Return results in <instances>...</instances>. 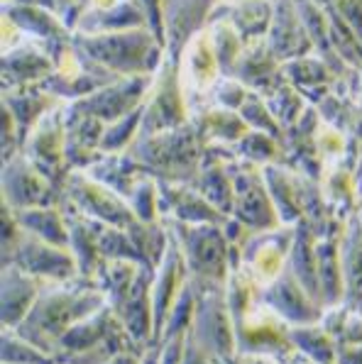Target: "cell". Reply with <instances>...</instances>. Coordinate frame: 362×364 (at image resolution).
<instances>
[{"instance_id":"obj_9","label":"cell","mask_w":362,"mask_h":364,"mask_svg":"<svg viewBox=\"0 0 362 364\" xmlns=\"http://www.w3.org/2000/svg\"><path fill=\"white\" fill-rule=\"evenodd\" d=\"M230 173H233V188H235V203L233 213L238 223H243L250 232H262L280 228V215L272 203V196L265 186L262 166H255L250 161L238 159L235 152L230 156Z\"/></svg>"},{"instance_id":"obj_4","label":"cell","mask_w":362,"mask_h":364,"mask_svg":"<svg viewBox=\"0 0 362 364\" xmlns=\"http://www.w3.org/2000/svg\"><path fill=\"white\" fill-rule=\"evenodd\" d=\"M74 44L115 76H144L157 74L166 59L164 44L154 37L149 27L122 32H101V35H79L74 32Z\"/></svg>"},{"instance_id":"obj_48","label":"cell","mask_w":362,"mask_h":364,"mask_svg":"<svg viewBox=\"0 0 362 364\" xmlns=\"http://www.w3.org/2000/svg\"><path fill=\"white\" fill-rule=\"evenodd\" d=\"M181 364H215L213 357L191 338V330H188V345H186V355H183Z\"/></svg>"},{"instance_id":"obj_16","label":"cell","mask_w":362,"mask_h":364,"mask_svg":"<svg viewBox=\"0 0 362 364\" xmlns=\"http://www.w3.org/2000/svg\"><path fill=\"white\" fill-rule=\"evenodd\" d=\"M218 0H161L166 57L179 61L183 47L196 32L208 25V15Z\"/></svg>"},{"instance_id":"obj_33","label":"cell","mask_w":362,"mask_h":364,"mask_svg":"<svg viewBox=\"0 0 362 364\" xmlns=\"http://www.w3.org/2000/svg\"><path fill=\"white\" fill-rule=\"evenodd\" d=\"M316 232L306 225L304 220L297 223L294 232V245L289 252V269L299 279V284L321 304V289H319V262H316ZM323 306V304H321Z\"/></svg>"},{"instance_id":"obj_44","label":"cell","mask_w":362,"mask_h":364,"mask_svg":"<svg viewBox=\"0 0 362 364\" xmlns=\"http://www.w3.org/2000/svg\"><path fill=\"white\" fill-rule=\"evenodd\" d=\"M132 213L140 223H157L159 220V181L149 173H144L135 188L127 196Z\"/></svg>"},{"instance_id":"obj_42","label":"cell","mask_w":362,"mask_h":364,"mask_svg":"<svg viewBox=\"0 0 362 364\" xmlns=\"http://www.w3.org/2000/svg\"><path fill=\"white\" fill-rule=\"evenodd\" d=\"M265 100H267V105H270L272 115L277 117V122H280L284 130L292 127L294 122L306 113V108L311 105L309 100L292 86V83H284V86L277 88L275 93H270Z\"/></svg>"},{"instance_id":"obj_50","label":"cell","mask_w":362,"mask_h":364,"mask_svg":"<svg viewBox=\"0 0 362 364\" xmlns=\"http://www.w3.org/2000/svg\"><path fill=\"white\" fill-rule=\"evenodd\" d=\"M353 178H355V196H358V203H360V208H362V154H360L358 164H355Z\"/></svg>"},{"instance_id":"obj_1","label":"cell","mask_w":362,"mask_h":364,"mask_svg":"<svg viewBox=\"0 0 362 364\" xmlns=\"http://www.w3.org/2000/svg\"><path fill=\"white\" fill-rule=\"evenodd\" d=\"M225 299L240 355H265L280 362L294 355L292 340H289L292 326H287L262 301V287L243 267H235L228 277Z\"/></svg>"},{"instance_id":"obj_23","label":"cell","mask_w":362,"mask_h":364,"mask_svg":"<svg viewBox=\"0 0 362 364\" xmlns=\"http://www.w3.org/2000/svg\"><path fill=\"white\" fill-rule=\"evenodd\" d=\"M233 76L240 83H245L250 91L260 93L262 98H267L270 93H275L277 88L287 83V78L282 74V64L270 52L267 39L245 44L243 57L238 59Z\"/></svg>"},{"instance_id":"obj_2","label":"cell","mask_w":362,"mask_h":364,"mask_svg":"<svg viewBox=\"0 0 362 364\" xmlns=\"http://www.w3.org/2000/svg\"><path fill=\"white\" fill-rule=\"evenodd\" d=\"M105 306V296L96 279H71V282L44 284L40 299L30 316L20 323L18 333L35 343L40 350L57 357V347L66 333Z\"/></svg>"},{"instance_id":"obj_15","label":"cell","mask_w":362,"mask_h":364,"mask_svg":"<svg viewBox=\"0 0 362 364\" xmlns=\"http://www.w3.org/2000/svg\"><path fill=\"white\" fill-rule=\"evenodd\" d=\"M262 301L292 328L319 323L323 311H326V308L299 284V279L294 277L289 267L284 269L272 284L262 287Z\"/></svg>"},{"instance_id":"obj_45","label":"cell","mask_w":362,"mask_h":364,"mask_svg":"<svg viewBox=\"0 0 362 364\" xmlns=\"http://www.w3.org/2000/svg\"><path fill=\"white\" fill-rule=\"evenodd\" d=\"M240 117L245 122H247L250 130H260V132H267L272 134V137L282 139L284 137V127L277 122V117L272 115L270 105H267V100L260 96V93L250 91L247 100L243 103V108L238 110Z\"/></svg>"},{"instance_id":"obj_29","label":"cell","mask_w":362,"mask_h":364,"mask_svg":"<svg viewBox=\"0 0 362 364\" xmlns=\"http://www.w3.org/2000/svg\"><path fill=\"white\" fill-rule=\"evenodd\" d=\"M341 262L345 279V306L362 311V223L358 215L343 223L341 228Z\"/></svg>"},{"instance_id":"obj_14","label":"cell","mask_w":362,"mask_h":364,"mask_svg":"<svg viewBox=\"0 0 362 364\" xmlns=\"http://www.w3.org/2000/svg\"><path fill=\"white\" fill-rule=\"evenodd\" d=\"M22 154H25L44 176L52 178L57 186L64 183V178L69 176V166H66L64 105H59L52 113H47L30 132H27L25 142H22Z\"/></svg>"},{"instance_id":"obj_25","label":"cell","mask_w":362,"mask_h":364,"mask_svg":"<svg viewBox=\"0 0 362 364\" xmlns=\"http://www.w3.org/2000/svg\"><path fill=\"white\" fill-rule=\"evenodd\" d=\"M66 213V223H69V250L74 255L76 264H79V277L83 279H96L98 269L103 264L101 257V232L103 223L93 220V218L83 215L76 208H71L69 203H61Z\"/></svg>"},{"instance_id":"obj_24","label":"cell","mask_w":362,"mask_h":364,"mask_svg":"<svg viewBox=\"0 0 362 364\" xmlns=\"http://www.w3.org/2000/svg\"><path fill=\"white\" fill-rule=\"evenodd\" d=\"M66 105V103H64ZM66 166L69 171H86L103 159V134L105 122L88 115H66Z\"/></svg>"},{"instance_id":"obj_43","label":"cell","mask_w":362,"mask_h":364,"mask_svg":"<svg viewBox=\"0 0 362 364\" xmlns=\"http://www.w3.org/2000/svg\"><path fill=\"white\" fill-rule=\"evenodd\" d=\"M193 316H196V289H193V284L188 282L186 287H183L181 294H179V299L174 301V306H171L169 316H166L157 345L161 343V340L171 338V335L188 333L191 326H193ZM157 345H154V347H157Z\"/></svg>"},{"instance_id":"obj_22","label":"cell","mask_w":362,"mask_h":364,"mask_svg":"<svg viewBox=\"0 0 362 364\" xmlns=\"http://www.w3.org/2000/svg\"><path fill=\"white\" fill-rule=\"evenodd\" d=\"M3 287H0V316H3V328H18L32 306L40 299L44 282L22 269L5 264L3 267Z\"/></svg>"},{"instance_id":"obj_31","label":"cell","mask_w":362,"mask_h":364,"mask_svg":"<svg viewBox=\"0 0 362 364\" xmlns=\"http://www.w3.org/2000/svg\"><path fill=\"white\" fill-rule=\"evenodd\" d=\"M338 235L341 232L316 240V262H319V289L323 308L341 306L345 301V279Z\"/></svg>"},{"instance_id":"obj_18","label":"cell","mask_w":362,"mask_h":364,"mask_svg":"<svg viewBox=\"0 0 362 364\" xmlns=\"http://www.w3.org/2000/svg\"><path fill=\"white\" fill-rule=\"evenodd\" d=\"M171 235V232H169ZM188 284V269L186 262H183V255L176 245L174 237H169V247H166L164 257L154 269V282H152V308H154V343L157 345L161 328H164V321L169 316L174 301L179 299V294L183 287ZM149 347V350H152Z\"/></svg>"},{"instance_id":"obj_52","label":"cell","mask_w":362,"mask_h":364,"mask_svg":"<svg viewBox=\"0 0 362 364\" xmlns=\"http://www.w3.org/2000/svg\"><path fill=\"white\" fill-rule=\"evenodd\" d=\"M149 352V350H147ZM144 364H152V360H149V355H147V360H144Z\"/></svg>"},{"instance_id":"obj_37","label":"cell","mask_w":362,"mask_h":364,"mask_svg":"<svg viewBox=\"0 0 362 364\" xmlns=\"http://www.w3.org/2000/svg\"><path fill=\"white\" fill-rule=\"evenodd\" d=\"M233 152L238 159L250 161L255 166H270V164H287L284 156L282 139L272 137L267 132L250 130L238 144H233Z\"/></svg>"},{"instance_id":"obj_19","label":"cell","mask_w":362,"mask_h":364,"mask_svg":"<svg viewBox=\"0 0 362 364\" xmlns=\"http://www.w3.org/2000/svg\"><path fill=\"white\" fill-rule=\"evenodd\" d=\"M267 47L280 64L314 54V44H311V37L294 0H277L272 27L267 32Z\"/></svg>"},{"instance_id":"obj_46","label":"cell","mask_w":362,"mask_h":364,"mask_svg":"<svg viewBox=\"0 0 362 364\" xmlns=\"http://www.w3.org/2000/svg\"><path fill=\"white\" fill-rule=\"evenodd\" d=\"M247 96H250V88L245 83L238 81L235 76H223L218 86H215L211 103L223 105V108H230V110H240Z\"/></svg>"},{"instance_id":"obj_7","label":"cell","mask_w":362,"mask_h":364,"mask_svg":"<svg viewBox=\"0 0 362 364\" xmlns=\"http://www.w3.org/2000/svg\"><path fill=\"white\" fill-rule=\"evenodd\" d=\"M193 289H196V316H193L191 338L213 357V362L230 360L238 355V343L225 299V284H193Z\"/></svg>"},{"instance_id":"obj_27","label":"cell","mask_w":362,"mask_h":364,"mask_svg":"<svg viewBox=\"0 0 362 364\" xmlns=\"http://www.w3.org/2000/svg\"><path fill=\"white\" fill-rule=\"evenodd\" d=\"M282 74L287 78V83H292V86L314 105L319 103L338 81L336 71H333L319 54H309V57L287 61V64H282Z\"/></svg>"},{"instance_id":"obj_41","label":"cell","mask_w":362,"mask_h":364,"mask_svg":"<svg viewBox=\"0 0 362 364\" xmlns=\"http://www.w3.org/2000/svg\"><path fill=\"white\" fill-rule=\"evenodd\" d=\"M101 257L103 262H137V264L144 267L142 255L137 242L132 240V235L127 228H110L105 225L101 232Z\"/></svg>"},{"instance_id":"obj_8","label":"cell","mask_w":362,"mask_h":364,"mask_svg":"<svg viewBox=\"0 0 362 364\" xmlns=\"http://www.w3.org/2000/svg\"><path fill=\"white\" fill-rule=\"evenodd\" d=\"M61 196H64L61 203H69L71 208L93 218V220L103 223V225L130 228L132 223H137L127 198L110 191L108 186L96 181L88 171H81V169L69 171V176L61 183Z\"/></svg>"},{"instance_id":"obj_21","label":"cell","mask_w":362,"mask_h":364,"mask_svg":"<svg viewBox=\"0 0 362 364\" xmlns=\"http://www.w3.org/2000/svg\"><path fill=\"white\" fill-rule=\"evenodd\" d=\"M275 0H218L208 15V22L228 20L245 44L267 39V32L275 18Z\"/></svg>"},{"instance_id":"obj_10","label":"cell","mask_w":362,"mask_h":364,"mask_svg":"<svg viewBox=\"0 0 362 364\" xmlns=\"http://www.w3.org/2000/svg\"><path fill=\"white\" fill-rule=\"evenodd\" d=\"M152 83H154V74L118 78V81L98 88L91 96L74 100V103H66L64 113L88 115V117H96V120L105 122V125H113L115 120L130 115L132 110L142 108V105L147 103Z\"/></svg>"},{"instance_id":"obj_32","label":"cell","mask_w":362,"mask_h":364,"mask_svg":"<svg viewBox=\"0 0 362 364\" xmlns=\"http://www.w3.org/2000/svg\"><path fill=\"white\" fill-rule=\"evenodd\" d=\"M191 122L196 125V130L201 132L206 144H238L245 134L250 132L247 122L243 120L238 110L223 108V105H206L198 113L191 115Z\"/></svg>"},{"instance_id":"obj_13","label":"cell","mask_w":362,"mask_h":364,"mask_svg":"<svg viewBox=\"0 0 362 364\" xmlns=\"http://www.w3.org/2000/svg\"><path fill=\"white\" fill-rule=\"evenodd\" d=\"M294 232H297V225H280L272 230L250 232V237L238 250V267H243L260 287L272 284L289 267Z\"/></svg>"},{"instance_id":"obj_49","label":"cell","mask_w":362,"mask_h":364,"mask_svg":"<svg viewBox=\"0 0 362 364\" xmlns=\"http://www.w3.org/2000/svg\"><path fill=\"white\" fill-rule=\"evenodd\" d=\"M336 364H362V345H336Z\"/></svg>"},{"instance_id":"obj_6","label":"cell","mask_w":362,"mask_h":364,"mask_svg":"<svg viewBox=\"0 0 362 364\" xmlns=\"http://www.w3.org/2000/svg\"><path fill=\"white\" fill-rule=\"evenodd\" d=\"M179 245L193 284H225L238 267V250L228 242L223 225H186L164 220Z\"/></svg>"},{"instance_id":"obj_40","label":"cell","mask_w":362,"mask_h":364,"mask_svg":"<svg viewBox=\"0 0 362 364\" xmlns=\"http://www.w3.org/2000/svg\"><path fill=\"white\" fill-rule=\"evenodd\" d=\"M142 120H144V105L137 110H132L130 115L120 117L115 120L113 125L105 127V134H103V152L105 154H120V152H127V149L135 144V139L140 137V130H142Z\"/></svg>"},{"instance_id":"obj_51","label":"cell","mask_w":362,"mask_h":364,"mask_svg":"<svg viewBox=\"0 0 362 364\" xmlns=\"http://www.w3.org/2000/svg\"><path fill=\"white\" fill-rule=\"evenodd\" d=\"M282 364H314V362H309L306 357L299 355V352H294V355H289L287 360H282Z\"/></svg>"},{"instance_id":"obj_34","label":"cell","mask_w":362,"mask_h":364,"mask_svg":"<svg viewBox=\"0 0 362 364\" xmlns=\"http://www.w3.org/2000/svg\"><path fill=\"white\" fill-rule=\"evenodd\" d=\"M13 215L18 218L20 228L25 232L35 235L44 242L69 247V223H66L64 205H40V208L13 210Z\"/></svg>"},{"instance_id":"obj_53","label":"cell","mask_w":362,"mask_h":364,"mask_svg":"<svg viewBox=\"0 0 362 364\" xmlns=\"http://www.w3.org/2000/svg\"><path fill=\"white\" fill-rule=\"evenodd\" d=\"M358 218H360V223H362V208L358 210Z\"/></svg>"},{"instance_id":"obj_20","label":"cell","mask_w":362,"mask_h":364,"mask_svg":"<svg viewBox=\"0 0 362 364\" xmlns=\"http://www.w3.org/2000/svg\"><path fill=\"white\" fill-rule=\"evenodd\" d=\"M57 71L54 59L42 47L22 39L20 44L5 49L3 54V86L5 91L40 86Z\"/></svg>"},{"instance_id":"obj_30","label":"cell","mask_w":362,"mask_h":364,"mask_svg":"<svg viewBox=\"0 0 362 364\" xmlns=\"http://www.w3.org/2000/svg\"><path fill=\"white\" fill-rule=\"evenodd\" d=\"M149 27V18L137 0H122L108 10H83L76 32L79 35H101V32H122Z\"/></svg>"},{"instance_id":"obj_39","label":"cell","mask_w":362,"mask_h":364,"mask_svg":"<svg viewBox=\"0 0 362 364\" xmlns=\"http://www.w3.org/2000/svg\"><path fill=\"white\" fill-rule=\"evenodd\" d=\"M3 364H59L57 357L40 350L35 343L22 338L18 330L3 328V350H0Z\"/></svg>"},{"instance_id":"obj_26","label":"cell","mask_w":362,"mask_h":364,"mask_svg":"<svg viewBox=\"0 0 362 364\" xmlns=\"http://www.w3.org/2000/svg\"><path fill=\"white\" fill-rule=\"evenodd\" d=\"M265 186L272 196L282 225H297L302 220V176L287 164L262 166Z\"/></svg>"},{"instance_id":"obj_36","label":"cell","mask_w":362,"mask_h":364,"mask_svg":"<svg viewBox=\"0 0 362 364\" xmlns=\"http://www.w3.org/2000/svg\"><path fill=\"white\" fill-rule=\"evenodd\" d=\"M289 340H292L294 352H299L309 362L336 364V340L321 326V321L309 323V326H294L289 330Z\"/></svg>"},{"instance_id":"obj_11","label":"cell","mask_w":362,"mask_h":364,"mask_svg":"<svg viewBox=\"0 0 362 364\" xmlns=\"http://www.w3.org/2000/svg\"><path fill=\"white\" fill-rule=\"evenodd\" d=\"M191 120L186 96H183L179 64L166 57L159 71L154 74L152 91L144 103V120L140 134H157L164 130H174Z\"/></svg>"},{"instance_id":"obj_38","label":"cell","mask_w":362,"mask_h":364,"mask_svg":"<svg viewBox=\"0 0 362 364\" xmlns=\"http://www.w3.org/2000/svg\"><path fill=\"white\" fill-rule=\"evenodd\" d=\"M321 326L331 333L336 345H362V311L350 306L326 308L321 316Z\"/></svg>"},{"instance_id":"obj_47","label":"cell","mask_w":362,"mask_h":364,"mask_svg":"<svg viewBox=\"0 0 362 364\" xmlns=\"http://www.w3.org/2000/svg\"><path fill=\"white\" fill-rule=\"evenodd\" d=\"M186 345H188V333L171 335V338L161 340L157 347H152L147 355L152 364H181L183 355H186Z\"/></svg>"},{"instance_id":"obj_54","label":"cell","mask_w":362,"mask_h":364,"mask_svg":"<svg viewBox=\"0 0 362 364\" xmlns=\"http://www.w3.org/2000/svg\"><path fill=\"white\" fill-rule=\"evenodd\" d=\"M275 3H277V0H275Z\"/></svg>"},{"instance_id":"obj_3","label":"cell","mask_w":362,"mask_h":364,"mask_svg":"<svg viewBox=\"0 0 362 364\" xmlns=\"http://www.w3.org/2000/svg\"><path fill=\"white\" fill-rule=\"evenodd\" d=\"M144 169V173L171 183H191L201 171L208 144L191 120L174 130L157 134H140L127 149Z\"/></svg>"},{"instance_id":"obj_35","label":"cell","mask_w":362,"mask_h":364,"mask_svg":"<svg viewBox=\"0 0 362 364\" xmlns=\"http://www.w3.org/2000/svg\"><path fill=\"white\" fill-rule=\"evenodd\" d=\"M96 181H101L103 186H108L110 191L120 193L122 198H127L130 191L135 188V183L144 176V169L140 166V161L135 159L130 152H120V154H103L101 161L86 169Z\"/></svg>"},{"instance_id":"obj_12","label":"cell","mask_w":362,"mask_h":364,"mask_svg":"<svg viewBox=\"0 0 362 364\" xmlns=\"http://www.w3.org/2000/svg\"><path fill=\"white\" fill-rule=\"evenodd\" d=\"M61 186L37 169L25 154H15L3 161V205L10 210L61 205Z\"/></svg>"},{"instance_id":"obj_28","label":"cell","mask_w":362,"mask_h":364,"mask_svg":"<svg viewBox=\"0 0 362 364\" xmlns=\"http://www.w3.org/2000/svg\"><path fill=\"white\" fill-rule=\"evenodd\" d=\"M3 110H8L13 115V120L18 122L22 142H25L27 132L37 125L47 113H52L54 108L64 105V100L52 96L49 91H44L42 83L40 86H27V88H15V91L3 93Z\"/></svg>"},{"instance_id":"obj_5","label":"cell","mask_w":362,"mask_h":364,"mask_svg":"<svg viewBox=\"0 0 362 364\" xmlns=\"http://www.w3.org/2000/svg\"><path fill=\"white\" fill-rule=\"evenodd\" d=\"M13 264L44 284H59L79 279V264L69 247L44 242L20 228L13 210L3 205V267Z\"/></svg>"},{"instance_id":"obj_17","label":"cell","mask_w":362,"mask_h":364,"mask_svg":"<svg viewBox=\"0 0 362 364\" xmlns=\"http://www.w3.org/2000/svg\"><path fill=\"white\" fill-rule=\"evenodd\" d=\"M225 218V213L208 203L191 183L159 181V220H176L186 225H223Z\"/></svg>"}]
</instances>
